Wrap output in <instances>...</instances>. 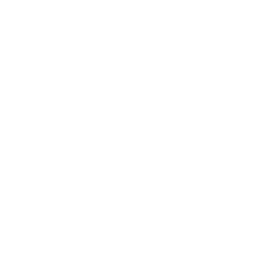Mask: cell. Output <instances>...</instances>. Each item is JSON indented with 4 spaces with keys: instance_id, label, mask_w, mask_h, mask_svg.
Listing matches in <instances>:
<instances>
[]
</instances>
